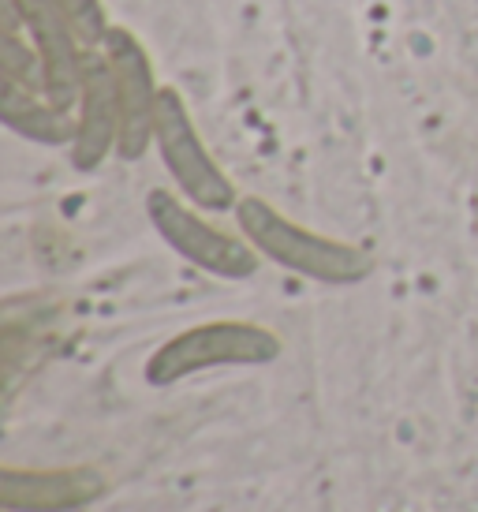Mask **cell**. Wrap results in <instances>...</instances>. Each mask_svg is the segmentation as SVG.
Returning a JSON list of instances; mask_svg holds the SVG:
<instances>
[{"label":"cell","instance_id":"277c9868","mask_svg":"<svg viewBox=\"0 0 478 512\" xmlns=\"http://www.w3.org/2000/svg\"><path fill=\"white\" fill-rule=\"evenodd\" d=\"M146 217H150L157 236L169 243L183 262L198 266L202 273H213L221 281H247L258 273V258L262 255L251 243L213 228L210 221H202L187 202H180L165 187H154L146 195Z\"/></svg>","mask_w":478,"mask_h":512},{"label":"cell","instance_id":"8992f818","mask_svg":"<svg viewBox=\"0 0 478 512\" xmlns=\"http://www.w3.org/2000/svg\"><path fill=\"white\" fill-rule=\"evenodd\" d=\"M12 4L23 19L34 53L42 60V94L57 109L75 113L79 94H83L86 45L49 0H12Z\"/></svg>","mask_w":478,"mask_h":512},{"label":"cell","instance_id":"7a4b0ae2","mask_svg":"<svg viewBox=\"0 0 478 512\" xmlns=\"http://www.w3.org/2000/svg\"><path fill=\"white\" fill-rule=\"evenodd\" d=\"M281 356V337L254 322H206L183 329L146 359V382L165 389L217 367H266Z\"/></svg>","mask_w":478,"mask_h":512},{"label":"cell","instance_id":"30bf717a","mask_svg":"<svg viewBox=\"0 0 478 512\" xmlns=\"http://www.w3.org/2000/svg\"><path fill=\"white\" fill-rule=\"evenodd\" d=\"M49 4L68 19L71 30L79 34V42H83L86 49H101V45H105L113 23H109V12H105L101 0H49Z\"/></svg>","mask_w":478,"mask_h":512},{"label":"cell","instance_id":"3957f363","mask_svg":"<svg viewBox=\"0 0 478 512\" xmlns=\"http://www.w3.org/2000/svg\"><path fill=\"white\" fill-rule=\"evenodd\" d=\"M154 146L176 187L183 191V199L195 202L198 210H236V187L225 176V169L213 161L206 150L202 135H198L195 120L183 105L180 90L161 86V101H157V120H154Z\"/></svg>","mask_w":478,"mask_h":512},{"label":"cell","instance_id":"9c48e42d","mask_svg":"<svg viewBox=\"0 0 478 512\" xmlns=\"http://www.w3.org/2000/svg\"><path fill=\"white\" fill-rule=\"evenodd\" d=\"M0 120L19 139L38 146H71L75 139V113H64L45 94L27 90L12 79L0 83Z\"/></svg>","mask_w":478,"mask_h":512},{"label":"cell","instance_id":"5b68a950","mask_svg":"<svg viewBox=\"0 0 478 512\" xmlns=\"http://www.w3.org/2000/svg\"><path fill=\"white\" fill-rule=\"evenodd\" d=\"M109 60V72L116 83V105H120V139H116V157L120 161H142L150 143H154V120L161 86H157L154 60L146 45L127 27H113L101 45Z\"/></svg>","mask_w":478,"mask_h":512},{"label":"cell","instance_id":"52a82bcc","mask_svg":"<svg viewBox=\"0 0 478 512\" xmlns=\"http://www.w3.org/2000/svg\"><path fill=\"white\" fill-rule=\"evenodd\" d=\"M120 139V105L109 60L101 49H86L83 94L75 105V139H71V165L75 172H98L105 157L116 154Z\"/></svg>","mask_w":478,"mask_h":512},{"label":"cell","instance_id":"ba28073f","mask_svg":"<svg viewBox=\"0 0 478 512\" xmlns=\"http://www.w3.org/2000/svg\"><path fill=\"white\" fill-rule=\"evenodd\" d=\"M105 494L94 468H4L0 505L8 512H71Z\"/></svg>","mask_w":478,"mask_h":512},{"label":"cell","instance_id":"6da1fadb","mask_svg":"<svg viewBox=\"0 0 478 512\" xmlns=\"http://www.w3.org/2000/svg\"><path fill=\"white\" fill-rule=\"evenodd\" d=\"M236 225L243 240L269 262H277L281 270L299 273L318 285H359L374 270V258L363 247H352L344 240H329L310 228L288 221L281 210H273L258 195H243L236 202Z\"/></svg>","mask_w":478,"mask_h":512}]
</instances>
